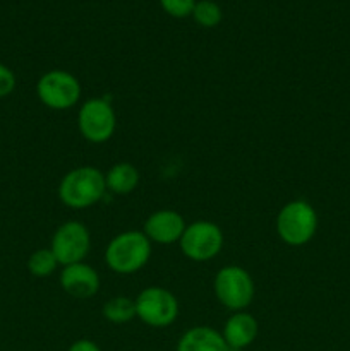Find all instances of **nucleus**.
<instances>
[{
    "label": "nucleus",
    "instance_id": "obj_6",
    "mask_svg": "<svg viewBox=\"0 0 350 351\" xmlns=\"http://www.w3.org/2000/svg\"><path fill=\"white\" fill-rule=\"evenodd\" d=\"M223 242L225 237L222 228L216 223L206 219H199L185 226L178 240L182 254L194 263H208L215 259L222 252Z\"/></svg>",
    "mask_w": 350,
    "mask_h": 351
},
{
    "label": "nucleus",
    "instance_id": "obj_9",
    "mask_svg": "<svg viewBox=\"0 0 350 351\" xmlns=\"http://www.w3.org/2000/svg\"><path fill=\"white\" fill-rule=\"evenodd\" d=\"M91 249V233L81 221H65L55 230L50 250L62 267L84 263Z\"/></svg>",
    "mask_w": 350,
    "mask_h": 351
},
{
    "label": "nucleus",
    "instance_id": "obj_2",
    "mask_svg": "<svg viewBox=\"0 0 350 351\" xmlns=\"http://www.w3.org/2000/svg\"><path fill=\"white\" fill-rule=\"evenodd\" d=\"M151 257V242L143 230H127L108 242L105 263L113 273L134 274L143 269Z\"/></svg>",
    "mask_w": 350,
    "mask_h": 351
},
{
    "label": "nucleus",
    "instance_id": "obj_1",
    "mask_svg": "<svg viewBox=\"0 0 350 351\" xmlns=\"http://www.w3.org/2000/svg\"><path fill=\"white\" fill-rule=\"evenodd\" d=\"M57 192L58 199L65 208L75 209V211L88 209L105 197V173L89 165L72 168L60 178Z\"/></svg>",
    "mask_w": 350,
    "mask_h": 351
},
{
    "label": "nucleus",
    "instance_id": "obj_16",
    "mask_svg": "<svg viewBox=\"0 0 350 351\" xmlns=\"http://www.w3.org/2000/svg\"><path fill=\"white\" fill-rule=\"evenodd\" d=\"M60 266L57 261V257L54 256V252L48 249H38L27 259V271L33 274L34 278H48L51 276V273H55V269Z\"/></svg>",
    "mask_w": 350,
    "mask_h": 351
},
{
    "label": "nucleus",
    "instance_id": "obj_11",
    "mask_svg": "<svg viewBox=\"0 0 350 351\" xmlns=\"http://www.w3.org/2000/svg\"><path fill=\"white\" fill-rule=\"evenodd\" d=\"M58 281H60L62 290L78 300H88L95 297L102 285L100 274L96 273L95 267L86 263H75L62 267Z\"/></svg>",
    "mask_w": 350,
    "mask_h": 351
},
{
    "label": "nucleus",
    "instance_id": "obj_18",
    "mask_svg": "<svg viewBox=\"0 0 350 351\" xmlns=\"http://www.w3.org/2000/svg\"><path fill=\"white\" fill-rule=\"evenodd\" d=\"M196 2L198 0H160L161 9L175 19H184V17L191 16Z\"/></svg>",
    "mask_w": 350,
    "mask_h": 351
},
{
    "label": "nucleus",
    "instance_id": "obj_19",
    "mask_svg": "<svg viewBox=\"0 0 350 351\" xmlns=\"http://www.w3.org/2000/svg\"><path fill=\"white\" fill-rule=\"evenodd\" d=\"M16 89V74L7 65L0 64V98L12 95Z\"/></svg>",
    "mask_w": 350,
    "mask_h": 351
},
{
    "label": "nucleus",
    "instance_id": "obj_5",
    "mask_svg": "<svg viewBox=\"0 0 350 351\" xmlns=\"http://www.w3.org/2000/svg\"><path fill=\"white\" fill-rule=\"evenodd\" d=\"M81 82L74 74L62 69L48 71L38 79L36 95L38 99L47 108L64 112L79 103L81 98Z\"/></svg>",
    "mask_w": 350,
    "mask_h": 351
},
{
    "label": "nucleus",
    "instance_id": "obj_7",
    "mask_svg": "<svg viewBox=\"0 0 350 351\" xmlns=\"http://www.w3.org/2000/svg\"><path fill=\"white\" fill-rule=\"evenodd\" d=\"M136 317L150 328L163 329L178 317V300L170 290L148 287L136 298Z\"/></svg>",
    "mask_w": 350,
    "mask_h": 351
},
{
    "label": "nucleus",
    "instance_id": "obj_20",
    "mask_svg": "<svg viewBox=\"0 0 350 351\" xmlns=\"http://www.w3.org/2000/svg\"><path fill=\"white\" fill-rule=\"evenodd\" d=\"M67 351H102V348L91 339H78L69 346Z\"/></svg>",
    "mask_w": 350,
    "mask_h": 351
},
{
    "label": "nucleus",
    "instance_id": "obj_12",
    "mask_svg": "<svg viewBox=\"0 0 350 351\" xmlns=\"http://www.w3.org/2000/svg\"><path fill=\"white\" fill-rule=\"evenodd\" d=\"M259 335V324L253 314L246 311L233 312L223 324L222 336L230 351H240L253 345Z\"/></svg>",
    "mask_w": 350,
    "mask_h": 351
},
{
    "label": "nucleus",
    "instance_id": "obj_10",
    "mask_svg": "<svg viewBox=\"0 0 350 351\" xmlns=\"http://www.w3.org/2000/svg\"><path fill=\"white\" fill-rule=\"evenodd\" d=\"M185 226L187 223L180 213L174 211V209H160L148 216L143 226V233L151 243L170 245V243L180 240Z\"/></svg>",
    "mask_w": 350,
    "mask_h": 351
},
{
    "label": "nucleus",
    "instance_id": "obj_14",
    "mask_svg": "<svg viewBox=\"0 0 350 351\" xmlns=\"http://www.w3.org/2000/svg\"><path fill=\"white\" fill-rule=\"evenodd\" d=\"M106 191H110L115 195H127L139 185V171L134 165L127 161H120L110 167V170L105 173Z\"/></svg>",
    "mask_w": 350,
    "mask_h": 351
},
{
    "label": "nucleus",
    "instance_id": "obj_17",
    "mask_svg": "<svg viewBox=\"0 0 350 351\" xmlns=\"http://www.w3.org/2000/svg\"><path fill=\"white\" fill-rule=\"evenodd\" d=\"M191 16L201 27H215L222 23L223 12L218 3L213 0H199L196 2Z\"/></svg>",
    "mask_w": 350,
    "mask_h": 351
},
{
    "label": "nucleus",
    "instance_id": "obj_4",
    "mask_svg": "<svg viewBox=\"0 0 350 351\" xmlns=\"http://www.w3.org/2000/svg\"><path fill=\"white\" fill-rule=\"evenodd\" d=\"M213 290L216 300L232 312L246 311L256 295L253 276L240 266L222 267L213 281Z\"/></svg>",
    "mask_w": 350,
    "mask_h": 351
},
{
    "label": "nucleus",
    "instance_id": "obj_3",
    "mask_svg": "<svg viewBox=\"0 0 350 351\" xmlns=\"http://www.w3.org/2000/svg\"><path fill=\"white\" fill-rule=\"evenodd\" d=\"M318 230V215L307 201L295 199L278 211L277 233L281 242L290 247H302L311 242Z\"/></svg>",
    "mask_w": 350,
    "mask_h": 351
},
{
    "label": "nucleus",
    "instance_id": "obj_13",
    "mask_svg": "<svg viewBox=\"0 0 350 351\" xmlns=\"http://www.w3.org/2000/svg\"><path fill=\"white\" fill-rule=\"evenodd\" d=\"M175 351H230L222 332L209 326H196L178 338Z\"/></svg>",
    "mask_w": 350,
    "mask_h": 351
},
{
    "label": "nucleus",
    "instance_id": "obj_8",
    "mask_svg": "<svg viewBox=\"0 0 350 351\" xmlns=\"http://www.w3.org/2000/svg\"><path fill=\"white\" fill-rule=\"evenodd\" d=\"M78 129L91 144H103L112 139L117 129V115L106 98H91L84 101L78 113Z\"/></svg>",
    "mask_w": 350,
    "mask_h": 351
},
{
    "label": "nucleus",
    "instance_id": "obj_15",
    "mask_svg": "<svg viewBox=\"0 0 350 351\" xmlns=\"http://www.w3.org/2000/svg\"><path fill=\"white\" fill-rule=\"evenodd\" d=\"M103 317L112 324H127L136 317V300L130 297H113L103 305Z\"/></svg>",
    "mask_w": 350,
    "mask_h": 351
}]
</instances>
